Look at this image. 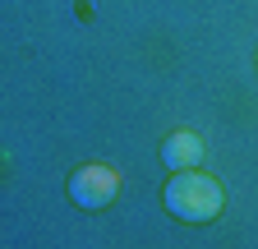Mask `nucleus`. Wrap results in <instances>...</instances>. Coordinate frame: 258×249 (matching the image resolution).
Here are the masks:
<instances>
[{
	"label": "nucleus",
	"instance_id": "1",
	"mask_svg": "<svg viewBox=\"0 0 258 249\" xmlns=\"http://www.w3.org/2000/svg\"><path fill=\"white\" fill-rule=\"evenodd\" d=\"M161 199H166V208L180 217V222H212V217L221 212V203H226L221 184H217L212 175H203L199 166L175 171Z\"/></svg>",
	"mask_w": 258,
	"mask_h": 249
},
{
	"label": "nucleus",
	"instance_id": "2",
	"mask_svg": "<svg viewBox=\"0 0 258 249\" xmlns=\"http://www.w3.org/2000/svg\"><path fill=\"white\" fill-rule=\"evenodd\" d=\"M115 194H120V175H115L111 166H102V162L74 171V180H70V199H74L79 208H106Z\"/></svg>",
	"mask_w": 258,
	"mask_h": 249
},
{
	"label": "nucleus",
	"instance_id": "3",
	"mask_svg": "<svg viewBox=\"0 0 258 249\" xmlns=\"http://www.w3.org/2000/svg\"><path fill=\"white\" fill-rule=\"evenodd\" d=\"M161 162H166L171 171H184V166H199V162H203V139H199V134H189V130L171 134L166 143H161Z\"/></svg>",
	"mask_w": 258,
	"mask_h": 249
}]
</instances>
